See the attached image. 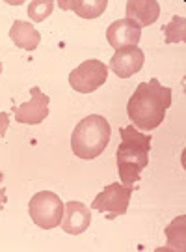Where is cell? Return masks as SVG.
Returning a JSON list of instances; mask_svg holds the SVG:
<instances>
[{"mask_svg": "<svg viewBox=\"0 0 186 252\" xmlns=\"http://www.w3.org/2000/svg\"><path fill=\"white\" fill-rule=\"evenodd\" d=\"M162 32H164L166 43H179V41L183 43V41H186V19L175 15L171 19V23L162 27Z\"/></svg>", "mask_w": 186, "mask_h": 252, "instance_id": "cell-15", "label": "cell"}, {"mask_svg": "<svg viewBox=\"0 0 186 252\" xmlns=\"http://www.w3.org/2000/svg\"><path fill=\"white\" fill-rule=\"evenodd\" d=\"M54 11L53 0H34L28 4V15L34 23H41Z\"/></svg>", "mask_w": 186, "mask_h": 252, "instance_id": "cell-16", "label": "cell"}, {"mask_svg": "<svg viewBox=\"0 0 186 252\" xmlns=\"http://www.w3.org/2000/svg\"><path fill=\"white\" fill-rule=\"evenodd\" d=\"M9 127V114L8 112H0V138L6 135Z\"/></svg>", "mask_w": 186, "mask_h": 252, "instance_id": "cell-17", "label": "cell"}, {"mask_svg": "<svg viewBox=\"0 0 186 252\" xmlns=\"http://www.w3.org/2000/svg\"><path fill=\"white\" fill-rule=\"evenodd\" d=\"M9 37L15 43V47L25 49V51H36L41 41V34L37 32L32 23L25 21H15L9 30Z\"/></svg>", "mask_w": 186, "mask_h": 252, "instance_id": "cell-12", "label": "cell"}, {"mask_svg": "<svg viewBox=\"0 0 186 252\" xmlns=\"http://www.w3.org/2000/svg\"><path fill=\"white\" fill-rule=\"evenodd\" d=\"M185 224H186V217L181 215L177 217L171 224L166 228V235H168V249L173 251H185L186 241H185Z\"/></svg>", "mask_w": 186, "mask_h": 252, "instance_id": "cell-14", "label": "cell"}, {"mask_svg": "<svg viewBox=\"0 0 186 252\" xmlns=\"http://www.w3.org/2000/svg\"><path fill=\"white\" fill-rule=\"evenodd\" d=\"M91 224V213L89 207L84 206L82 202L71 200L65 204L62 219V230L69 235H80L84 234Z\"/></svg>", "mask_w": 186, "mask_h": 252, "instance_id": "cell-10", "label": "cell"}, {"mask_svg": "<svg viewBox=\"0 0 186 252\" xmlns=\"http://www.w3.org/2000/svg\"><path fill=\"white\" fill-rule=\"evenodd\" d=\"M62 9H73L82 19H95L108 8V0H60Z\"/></svg>", "mask_w": 186, "mask_h": 252, "instance_id": "cell-13", "label": "cell"}, {"mask_svg": "<svg viewBox=\"0 0 186 252\" xmlns=\"http://www.w3.org/2000/svg\"><path fill=\"white\" fill-rule=\"evenodd\" d=\"M108 79V65L101 60H86L69 75V84L75 92L91 94L101 88Z\"/></svg>", "mask_w": 186, "mask_h": 252, "instance_id": "cell-6", "label": "cell"}, {"mask_svg": "<svg viewBox=\"0 0 186 252\" xmlns=\"http://www.w3.org/2000/svg\"><path fill=\"white\" fill-rule=\"evenodd\" d=\"M110 124L101 114H89L80 120L71 135V150L75 157L91 161L106 150L110 142Z\"/></svg>", "mask_w": 186, "mask_h": 252, "instance_id": "cell-3", "label": "cell"}, {"mask_svg": "<svg viewBox=\"0 0 186 252\" xmlns=\"http://www.w3.org/2000/svg\"><path fill=\"white\" fill-rule=\"evenodd\" d=\"M143 63H145V54L140 47H123V49H117L108 67L119 79H129L138 71H142Z\"/></svg>", "mask_w": 186, "mask_h": 252, "instance_id": "cell-8", "label": "cell"}, {"mask_svg": "<svg viewBox=\"0 0 186 252\" xmlns=\"http://www.w3.org/2000/svg\"><path fill=\"white\" fill-rule=\"evenodd\" d=\"M49 101L51 97L43 94L39 86H34L30 90V101L13 108L15 122L27 124V126H39L45 118L49 116Z\"/></svg>", "mask_w": 186, "mask_h": 252, "instance_id": "cell-7", "label": "cell"}, {"mask_svg": "<svg viewBox=\"0 0 186 252\" xmlns=\"http://www.w3.org/2000/svg\"><path fill=\"white\" fill-rule=\"evenodd\" d=\"M121 144L115 152L117 172L123 185H134L140 181V172L149 164L151 135H143L134 127H121Z\"/></svg>", "mask_w": 186, "mask_h": 252, "instance_id": "cell-2", "label": "cell"}, {"mask_svg": "<svg viewBox=\"0 0 186 252\" xmlns=\"http://www.w3.org/2000/svg\"><path fill=\"white\" fill-rule=\"evenodd\" d=\"M142 37V28L131 19H117L106 30L108 43L117 49L123 47H138V41Z\"/></svg>", "mask_w": 186, "mask_h": 252, "instance_id": "cell-9", "label": "cell"}, {"mask_svg": "<svg viewBox=\"0 0 186 252\" xmlns=\"http://www.w3.org/2000/svg\"><path fill=\"white\" fill-rule=\"evenodd\" d=\"M8 202V196H6V189L4 187H0V211L4 209V204Z\"/></svg>", "mask_w": 186, "mask_h": 252, "instance_id": "cell-18", "label": "cell"}, {"mask_svg": "<svg viewBox=\"0 0 186 252\" xmlns=\"http://www.w3.org/2000/svg\"><path fill=\"white\" fill-rule=\"evenodd\" d=\"M134 189L136 187H131V185L110 183L91 202V209L101 211V213H106V219H115V217L119 215H125L127 209H129V202H131Z\"/></svg>", "mask_w": 186, "mask_h": 252, "instance_id": "cell-5", "label": "cell"}, {"mask_svg": "<svg viewBox=\"0 0 186 252\" xmlns=\"http://www.w3.org/2000/svg\"><path fill=\"white\" fill-rule=\"evenodd\" d=\"M171 107V88L160 84L159 79L140 82L129 99L127 114L134 127L153 131L164 122L166 110Z\"/></svg>", "mask_w": 186, "mask_h": 252, "instance_id": "cell-1", "label": "cell"}, {"mask_svg": "<svg viewBox=\"0 0 186 252\" xmlns=\"http://www.w3.org/2000/svg\"><path fill=\"white\" fill-rule=\"evenodd\" d=\"M127 17L134 21L138 27H151L157 23L160 15V4L157 0H129L127 2Z\"/></svg>", "mask_w": 186, "mask_h": 252, "instance_id": "cell-11", "label": "cell"}, {"mask_svg": "<svg viewBox=\"0 0 186 252\" xmlns=\"http://www.w3.org/2000/svg\"><path fill=\"white\" fill-rule=\"evenodd\" d=\"M63 209H65V204L53 190L36 192L28 204V213L32 217L34 224L43 230H53L62 224Z\"/></svg>", "mask_w": 186, "mask_h": 252, "instance_id": "cell-4", "label": "cell"}]
</instances>
